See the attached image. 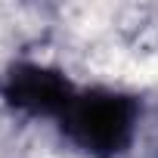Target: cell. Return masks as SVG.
<instances>
[{
    "instance_id": "6da1fadb",
    "label": "cell",
    "mask_w": 158,
    "mask_h": 158,
    "mask_svg": "<svg viewBox=\"0 0 158 158\" xmlns=\"http://www.w3.org/2000/svg\"><path fill=\"white\" fill-rule=\"evenodd\" d=\"M139 106L133 96L115 90H87L74 93L68 109L62 112L65 136L93 158H115L121 155L136 130Z\"/></svg>"
},
{
    "instance_id": "7a4b0ae2",
    "label": "cell",
    "mask_w": 158,
    "mask_h": 158,
    "mask_svg": "<svg viewBox=\"0 0 158 158\" xmlns=\"http://www.w3.org/2000/svg\"><path fill=\"white\" fill-rule=\"evenodd\" d=\"M3 93L13 109H22L28 115H56V118H62V112L74 99V87L68 84V77L37 62L13 65Z\"/></svg>"
}]
</instances>
